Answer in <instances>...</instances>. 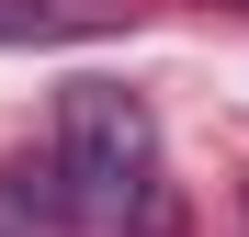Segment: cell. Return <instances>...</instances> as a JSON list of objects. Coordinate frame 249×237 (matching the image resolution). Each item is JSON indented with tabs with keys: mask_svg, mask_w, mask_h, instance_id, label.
<instances>
[{
	"mask_svg": "<svg viewBox=\"0 0 249 237\" xmlns=\"http://www.w3.org/2000/svg\"><path fill=\"white\" fill-rule=\"evenodd\" d=\"M57 181H68V204L113 226V215H147V181H159V125H147V102L136 91H113V79H68L57 91Z\"/></svg>",
	"mask_w": 249,
	"mask_h": 237,
	"instance_id": "6da1fadb",
	"label": "cell"
},
{
	"mask_svg": "<svg viewBox=\"0 0 249 237\" xmlns=\"http://www.w3.org/2000/svg\"><path fill=\"white\" fill-rule=\"evenodd\" d=\"M57 226H79L57 158H0V237H57Z\"/></svg>",
	"mask_w": 249,
	"mask_h": 237,
	"instance_id": "7a4b0ae2",
	"label": "cell"
},
{
	"mask_svg": "<svg viewBox=\"0 0 249 237\" xmlns=\"http://www.w3.org/2000/svg\"><path fill=\"white\" fill-rule=\"evenodd\" d=\"M113 23H136V0H0V46H68Z\"/></svg>",
	"mask_w": 249,
	"mask_h": 237,
	"instance_id": "3957f363",
	"label": "cell"
}]
</instances>
